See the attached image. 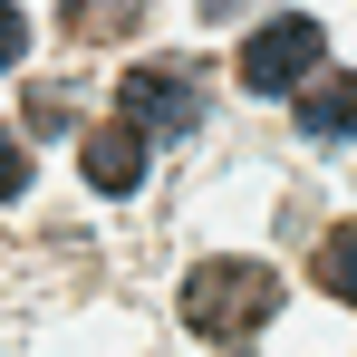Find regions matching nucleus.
<instances>
[{"instance_id":"nucleus-1","label":"nucleus","mask_w":357,"mask_h":357,"mask_svg":"<svg viewBox=\"0 0 357 357\" xmlns=\"http://www.w3.org/2000/svg\"><path fill=\"white\" fill-rule=\"evenodd\" d=\"M271 309H280V280H271L261 261H203V271L183 280V328L213 338V348L271 328Z\"/></svg>"},{"instance_id":"nucleus-2","label":"nucleus","mask_w":357,"mask_h":357,"mask_svg":"<svg viewBox=\"0 0 357 357\" xmlns=\"http://www.w3.org/2000/svg\"><path fill=\"white\" fill-rule=\"evenodd\" d=\"M309 68H319V20H299V10L241 39V87H251V97H290Z\"/></svg>"},{"instance_id":"nucleus-3","label":"nucleus","mask_w":357,"mask_h":357,"mask_svg":"<svg viewBox=\"0 0 357 357\" xmlns=\"http://www.w3.org/2000/svg\"><path fill=\"white\" fill-rule=\"evenodd\" d=\"M116 116L155 145V135H193V116H203V97H193V68H126L116 87Z\"/></svg>"},{"instance_id":"nucleus-4","label":"nucleus","mask_w":357,"mask_h":357,"mask_svg":"<svg viewBox=\"0 0 357 357\" xmlns=\"http://www.w3.org/2000/svg\"><path fill=\"white\" fill-rule=\"evenodd\" d=\"M77 165H87L97 193H135V183H145V135H135L126 116H107V126L77 135Z\"/></svg>"},{"instance_id":"nucleus-5","label":"nucleus","mask_w":357,"mask_h":357,"mask_svg":"<svg viewBox=\"0 0 357 357\" xmlns=\"http://www.w3.org/2000/svg\"><path fill=\"white\" fill-rule=\"evenodd\" d=\"M299 126H309L319 145L357 135V77H309V97H299Z\"/></svg>"},{"instance_id":"nucleus-6","label":"nucleus","mask_w":357,"mask_h":357,"mask_svg":"<svg viewBox=\"0 0 357 357\" xmlns=\"http://www.w3.org/2000/svg\"><path fill=\"white\" fill-rule=\"evenodd\" d=\"M319 290L357 309V222H338V232H319Z\"/></svg>"},{"instance_id":"nucleus-7","label":"nucleus","mask_w":357,"mask_h":357,"mask_svg":"<svg viewBox=\"0 0 357 357\" xmlns=\"http://www.w3.org/2000/svg\"><path fill=\"white\" fill-rule=\"evenodd\" d=\"M145 10H155V0H68V29H77V39H126Z\"/></svg>"},{"instance_id":"nucleus-8","label":"nucleus","mask_w":357,"mask_h":357,"mask_svg":"<svg viewBox=\"0 0 357 357\" xmlns=\"http://www.w3.org/2000/svg\"><path fill=\"white\" fill-rule=\"evenodd\" d=\"M20 49H29V20H20V10L0 0V68H20Z\"/></svg>"},{"instance_id":"nucleus-9","label":"nucleus","mask_w":357,"mask_h":357,"mask_svg":"<svg viewBox=\"0 0 357 357\" xmlns=\"http://www.w3.org/2000/svg\"><path fill=\"white\" fill-rule=\"evenodd\" d=\"M20 183H29V155H20V135L0 126V193H20Z\"/></svg>"},{"instance_id":"nucleus-10","label":"nucleus","mask_w":357,"mask_h":357,"mask_svg":"<svg viewBox=\"0 0 357 357\" xmlns=\"http://www.w3.org/2000/svg\"><path fill=\"white\" fill-rule=\"evenodd\" d=\"M232 10H241V0H203V20H232Z\"/></svg>"}]
</instances>
